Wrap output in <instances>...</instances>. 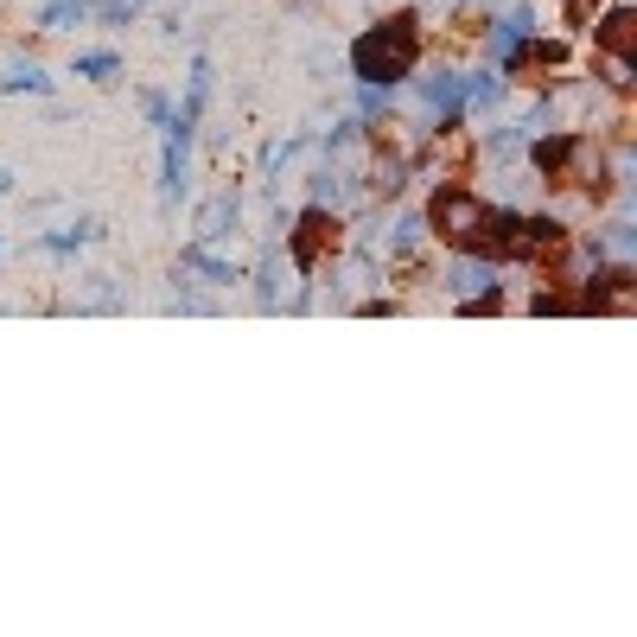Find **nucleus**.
Returning a JSON list of instances; mask_svg holds the SVG:
<instances>
[{"instance_id": "obj_1", "label": "nucleus", "mask_w": 637, "mask_h": 637, "mask_svg": "<svg viewBox=\"0 0 637 637\" xmlns=\"http://www.w3.org/2000/svg\"><path fill=\"white\" fill-rule=\"evenodd\" d=\"M415 51H421V32H415V13H395L376 32L357 39V77L364 83H402L415 71Z\"/></svg>"}, {"instance_id": "obj_2", "label": "nucleus", "mask_w": 637, "mask_h": 637, "mask_svg": "<svg viewBox=\"0 0 637 637\" xmlns=\"http://www.w3.org/2000/svg\"><path fill=\"white\" fill-rule=\"evenodd\" d=\"M427 223H434L453 249H478V230H485V198H472V192H440L434 211H427Z\"/></svg>"}, {"instance_id": "obj_3", "label": "nucleus", "mask_w": 637, "mask_h": 637, "mask_svg": "<svg viewBox=\"0 0 637 637\" xmlns=\"http://www.w3.org/2000/svg\"><path fill=\"white\" fill-rule=\"evenodd\" d=\"M332 249H338V217L332 211H306L300 230H294V262L300 268H319Z\"/></svg>"}, {"instance_id": "obj_4", "label": "nucleus", "mask_w": 637, "mask_h": 637, "mask_svg": "<svg viewBox=\"0 0 637 637\" xmlns=\"http://www.w3.org/2000/svg\"><path fill=\"white\" fill-rule=\"evenodd\" d=\"M599 45H606V51H631L637 45V13L631 7H612L606 20H599Z\"/></svg>"}, {"instance_id": "obj_5", "label": "nucleus", "mask_w": 637, "mask_h": 637, "mask_svg": "<svg viewBox=\"0 0 637 637\" xmlns=\"http://www.w3.org/2000/svg\"><path fill=\"white\" fill-rule=\"evenodd\" d=\"M77 71H90V77H102V71H115V58H109V51H96V58H83Z\"/></svg>"}, {"instance_id": "obj_6", "label": "nucleus", "mask_w": 637, "mask_h": 637, "mask_svg": "<svg viewBox=\"0 0 637 637\" xmlns=\"http://www.w3.org/2000/svg\"><path fill=\"white\" fill-rule=\"evenodd\" d=\"M593 7V0H567V13H574V20H580V13H587Z\"/></svg>"}]
</instances>
